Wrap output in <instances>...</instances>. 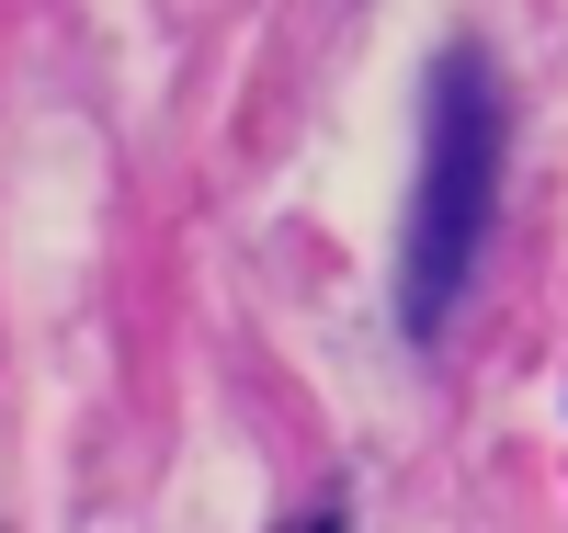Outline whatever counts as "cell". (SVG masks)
<instances>
[{
	"instance_id": "cell-1",
	"label": "cell",
	"mask_w": 568,
	"mask_h": 533,
	"mask_svg": "<svg viewBox=\"0 0 568 533\" xmlns=\"http://www.w3.org/2000/svg\"><path fill=\"white\" fill-rule=\"evenodd\" d=\"M500 171H511V91L478 34H444L420 69V171H409V227H398V329L420 352L455 329L466 284L489 262Z\"/></svg>"
}]
</instances>
